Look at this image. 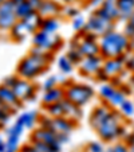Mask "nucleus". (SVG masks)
I'll list each match as a JSON object with an SVG mask.
<instances>
[{
	"label": "nucleus",
	"mask_w": 134,
	"mask_h": 152,
	"mask_svg": "<svg viewBox=\"0 0 134 152\" xmlns=\"http://www.w3.org/2000/svg\"><path fill=\"white\" fill-rule=\"evenodd\" d=\"M54 59V53L43 51L40 49L32 46L30 54L19 61L16 66V74L20 78L28 81H34L44 72H47L50 63Z\"/></svg>",
	"instance_id": "f257e3e1"
},
{
	"label": "nucleus",
	"mask_w": 134,
	"mask_h": 152,
	"mask_svg": "<svg viewBox=\"0 0 134 152\" xmlns=\"http://www.w3.org/2000/svg\"><path fill=\"white\" fill-rule=\"evenodd\" d=\"M129 46H130V39L123 32L115 30L99 38L101 55L103 57V59L125 57L129 53Z\"/></svg>",
	"instance_id": "f03ea898"
},
{
	"label": "nucleus",
	"mask_w": 134,
	"mask_h": 152,
	"mask_svg": "<svg viewBox=\"0 0 134 152\" xmlns=\"http://www.w3.org/2000/svg\"><path fill=\"white\" fill-rule=\"evenodd\" d=\"M122 115L118 109H111L109 116L103 120V123L98 126L95 133L102 141L111 143L114 140H120V133L122 128Z\"/></svg>",
	"instance_id": "7ed1b4c3"
},
{
	"label": "nucleus",
	"mask_w": 134,
	"mask_h": 152,
	"mask_svg": "<svg viewBox=\"0 0 134 152\" xmlns=\"http://www.w3.org/2000/svg\"><path fill=\"white\" fill-rule=\"evenodd\" d=\"M64 93L67 100L80 108L90 102L91 98L95 96V90L93 86L86 85V83H78L74 81L64 88Z\"/></svg>",
	"instance_id": "20e7f679"
},
{
	"label": "nucleus",
	"mask_w": 134,
	"mask_h": 152,
	"mask_svg": "<svg viewBox=\"0 0 134 152\" xmlns=\"http://www.w3.org/2000/svg\"><path fill=\"white\" fill-rule=\"evenodd\" d=\"M32 46L43 51L56 53L63 47V39L59 34H49L40 28L32 35Z\"/></svg>",
	"instance_id": "39448f33"
},
{
	"label": "nucleus",
	"mask_w": 134,
	"mask_h": 152,
	"mask_svg": "<svg viewBox=\"0 0 134 152\" xmlns=\"http://www.w3.org/2000/svg\"><path fill=\"white\" fill-rule=\"evenodd\" d=\"M115 23L110 22V20L105 19V18L99 16L98 14H95L94 11L90 14V16L86 19V27L83 31L85 32H91L95 34L98 38H101L102 35L107 34L110 31H114Z\"/></svg>",
	"instance_id": "423d86ee"
},
{
	"label": "nucleus",
	"mask_w": 134,
	"mask_h": 152,
	"mask_svg": "<svg viewBox=\"0 0 134 152\" xmlns=\"http://www.w3.org/2000/svg\"><path fill=\"white\" fill-rule=\"evenodd\" d=\"M26 126L17 117L16 121L6 131V151L4 152H19L20 137L23 135Z\"/></svg>",
	"instance_id": "0eeeda50"
},
{
	"label": "nucleus",
	"mask_w": 134,
	"mask_h": 152,
	"mask_svg": "<svg viewBox=\"0 0 134 152\" xmlns=\"http://www.w3.org/2000/svg\"><path fill=\"white\" fill-rule=\"evenodd\" d=\"M30 141H42V143L49 144V145L56 148L58 151H60L63 145L59 140V136L54 131L42 128V126H36V128L32 129L31 136H30Z\"/></svg>",
	"instance_id": "6e6552de"
},
{
	"label": "nucleus",
	"mask_w": 134,
	"mask_h": 152,
	"mask_svg": "<svg viewBox=\"0 0 134 152\" xmlns=\"http://www.w3.org/2000/svg\"><path fill=\"white\" fill-rule=\"evenodd\" d=\"M19 22L11 0H6L0 6V31H9Z\"/></svg>",
	"instance_id": "1a4fd4ad"
},
{
	"label": "nucleus",
	"mask_w": 134,
	"mask_h": 152,
	"mask_svg": "<svg viewBox=\"0 0 134 152\" xmlns=\"http://www.w3.org/2000/svg\"><path fill=\"white\" fill-rule=\"evenodd\" d=\"M103 57L102 55H95V57H86L83 61L78 65V72L80 75L85 77H95L98 72L102 69L103 65Z\"/></svg>",
	"instance_id": "9d476101"
},
{
	"label": "nucleus",
	"mask_w": 134,
	"mask_h": 152,
	"mask_svg": "<svg viewBox=\"0 0 134 152\" xmlns=\"http://www.w3.org/2000/svg\"><path fill=\"white\" fill-rule=\"evenodd\" d=\"M14 93L16 94V97L19 98L22 102L26 101H34L35 96H36V86L32 83V81L24 80V78H19L16 82V85L12 88Z\"/></svg>",
	"instance_id": "9b49d317"
},
{
	"label": "nucleus",
	"mask_w": 134,
	"mask_h": 152,
	"mask_svg": "<svg viewBox=\"0 0 134 152\" xmlns=\"http://www.w3.org/2000/svg\"><path fill=\"white\" fill-rule=\"evenodd\" d=\"M102 70L105 72V74L109 78L114 80V78H120L122 75L123 72H126L125 69V59L123 57L121 58H109V59L103 61Z\"/></svg>",
	"instance_id": "f8f14e48"
},
{
	"label": "nucleus",
	"mask_w": 134,
	"mask_h": 152,
	"mask_svg": "<svg viewBox=\"0 0 134 152\" xmlns=\"http://www.w3.org/2000/svg\"><path fill=\"white\" fill-rule=\"evenodd\" d=\"M0 102L3 104V105L8 106L9 109L14 110V112H16L23 105V102L14 93V90L11 88H7V86L1 85V83H0Z\"/></svg>",
	"instance_id": "ddd939ff"
},
{
	"label": "nucleus",
	"mask_w": 134,
	"mask_h": 152,
	"mask_svg": "<svg viewBox=\"0 0 134 152\" xmlns=\"http://www.w3.org/2000/svg\"><path fill=\"white\" fill-rule=\"evenodd\" d=\"M111 109H113V108H110L107 104H102V105L95 106L94 109L90 112V116H88V124H90V126H91L94 131H97L98 126H99L101 124L103 123V120L109 116Z\"/></svg>",
	"instance_id": "4468645a"
},
{
	"label": "nucleus",
	"mask_w": 134,
	"mask_h": 152,
	"mask_svg": "<svg viewBox=\"0 0 134 152\" xmlns=\"http://www.w3.org/2000/svg\"><path fill=\"white\" fill-rule=\"evenodd\" d=\"M63 11V4L56 0H43L40 8L38 10V14L46 19V18H58Z\"/></svg>",
	"instance_id": "2eb2a0df"
},
{
	"label": "nucleus",
	"mask_w": 134,
	"mask_h": 152,
	"mask_svg": "<svg viewBox=\"0 0 134 152\" xmlns=\"http://www.w3.org/2000/svg\"><path fill=\"white\" fill-rule=\"evenodd\" d=\"M77 128V123L67 117H56L52 118V125H51V131H54L56 135H67L70 136L71 132Z\"/></svg>",
	"instance_id": "dca6fc26"
},
{
	"label": "nucleus",
	"mask_w": 134,
	"mask_h": 152,
	"mask_svg": "<svg viewBox=\"0 0 134 152\" xmlns=\"http://www.w3.org/2000/svg\"><path fill=\"white\" fill-rule=\"evenodd\" d=\"M66 98V93H64V88L62 85L55 86L54 89L47 90L43 93L42 97V105H52V104H58L60 101H63Z\"/></svg>",
	"instance_id": "f3484780"
},
{
	"label": "nucleus",
	"mask_w": 134,
	"mask_h": 152,
	"mask_svg": "<svg viewBox=\"0 0 134 152\" xmlns=\"http://www.w3.org/2000/svg\"><path fill=\"white\" fill-rule=\"evenodd\" d=\"M60 104H62L64 117L70 118V120L75 121V123H78V121L83 117L82 108H80V106H78V105H75V104H72L71 101H69L67 98H64L63 101H60Z\"/></svg>",
	"instance_id": "a211bd4d"
},
{
	"label": "nucleus",
	"mask_w": 134,
	"mask_h": 152,
	"mask_svg": "<svg viewBox=\"0 0 134 152\" xmlns=\"http://www.w3.org/2000/svg\"><path fill=\"white\" fill-rule=\"evenodd\" d=\"M117 8L120 11V20L129 22L134 14V0H115Z\"/></svg>",
	"instance_id": "6ab92c4d"
},
{
	"label": "nucleus",
	"mask_w": 134,
	"mask_h": 152,
	"mask_svg": "<svg viewBox=\"0 0 134 152\" xmlns=\"http://www.w3.org/2000/svg\"><path fill=\"white\" fill-rule=\"evenodd\" d=\"M23 22V24L26 26L27 31H28V34H32L34 35L36 31H39L40 28H42V23H43V18L40 16L38 12H32L30 16H27L26 19L22 20Z\"/></svg>",
	"instance_id": "aec40b11"
},
{
	"label": "nucleus",
	"mask_w": 134,
	"mask_h": 152,
	"mask_svg": "<svg viewBox=\"0 0 134 152\" xmlns=\"http://www.w3.org/2000/svg\"><path fill=\"white\" fill-rule=\"evenodd\" d=\"M8 32H9V39H11L12 42H16V43L23 42V40L26 39V37L28 35V31H27L26 26L23 24L22 20H19Z\"/></svg>",
	"instance_id": "412c9836"
},
{
	"label": "nucleus",
	"mask_w": 134,
	"mask_h": 152,
	"mask_svg": "<svg viewBox=\"0 0 134 152\" xmlns=\"http://www.w3.org/2000/svg\"><path fill=\"white\" fill-rule=\"evenodd\" d=\"M99 8L102 10V11L105 12L113 22L120 20V11H118V8H117L115 0H103Z\"/></svg>",
	"instance_id": "4be33fe9"
},
{
	"label": "nucleus",
	"mask_w": 134,
	"mask_h": 152,
	"mask_svg": "<svg viewBox=\"0 0 134 152\" xmlns=\"http://www.w3.org/2000/svg\"><path fill=\"white\" fill-rule=\"evenodd\" d=\"M39 113L36 110H27V112H23L19 116L20 121L23 123V125L26 126V129H34L36 128L38 120H39Z\"/></svg>",
	"instance_id": "5701e85b"
},
{
	"label": "nucleus",
	"mask_w": 134,
	"mask_h": 152,
	"mask_svg": "<svg viewBox=\"0 0 134 152\" xmlns=\"http://www.w3.org/2000/svg\"><path fill=\"white\" fill-rule=\"evenodd\" d=\"M117 86H114L111 82H105V83H102L101 85V88H99V96H101V98L103 100V102H106L107 104L109 102V100H110L113 96H114V93L117 92Z\"/></svg>",
	"instance_id": "b1692460"
},
{
	"label": "nucleus",
	"mask_w": 134,
	"mask_h": 152,
	"mask_svg": "<svg viewBox=\"0 0 134 152\" xmlns=\"http://www.w3.org/2000/svg\"><path fill=\"white\" fill-rule=\"evenodd\" d=\"M60 27V22L58 18H46L43 19L42 30L49 34H58V30Z\"/></svg>",
	"instance_id": "393cba45"
},
{
	"label": "nucleus",
	"mask_w": 134,
	"mask_h": 152,
	"mask_svg": "<svg viewBox=\"0 0 134 152\" xmlns=\"http://www.w3.org/2000/svg\"><path fill=\"white\" fill-rule=\"evenodd\" d=\"M58 67H59L60 73H63L64 75H69L74 72V65L71 63V61L67 58V55H60L58 58Z\"/></svg>",
	"instance_id": "a878e982"
},
{
	"label": "nucleus",
	"mask_w": 134,
	"mask_h": 152,
	"mask_svg": "<svg viewBox=\"0 0 134 152\" xmlns=\"http://www.w3.org/2000/svg\"><path fill=\"white\" fill-rule=\"evenodd\" d=\"M66 55H67V58H69L70 61H71V63L74 66H78V65L83 61V58H85L82 55V53L79 51V49H78L77 46H74V45H70L69 46V50H67Z\"/></svg>",
	"instance_id": "bb28decb"
},
{
	"label": "nucleus",
	"mask_w": 134,
	"mask_h": 152,
	"mask_svg": "<svg viewBox=\"0 0 134 152\" xmlns=\"http://www.w3.org/2000/svg\"><path fill=\"white\" fill-rule=\"evenodd\" d=\"M44 112L46 115H49L50 117L52 118H56V117H63L64 113H63V108H62V104L58 102V104H52V105H44Z\"/></svg>",
	"instance_id": "cd10ccee"
},
{
	"label": "nucleus",
	"mask_w": 134,
	"mask_h": 152,
	"mask_svg": "<svg viewBox=\"0 0 134 152\" xmlns=\"http://www.w3.org/2000/svg\"><path fill=\"white\" fill-rule=\"evenodd\" d=\"M15 11H16V16H17V19L19 20L26 19L27 16H30V15L32 14V12H36V11L32 10V7L30 6V3L27 1V0L24 1V3L20 4V6H17L16 8H15Z\"/></svg>",
	"instance_id": "c85d7f7f"
},
{
	"label": "nucleus",
	"mask_w": 134,
	"mask_h": 152,
	"mask_svg": "<svg viewBox=\"0 0 134 152\" xmlns=\"http://www.w3.org/2000/svg\"><path fill=\"white\" fill-rule=\"evenodd\" d=\"M126 97L127 96L125 94V93L122 92V90L118 88L117 89V92L114 93V96L109 100V102H107V105L110 106V108H113V109H115V108H120L121 105H122V102L126 100Z\"/></svg>",
	"instance_id": "c756f323"
},
{
	"label": "nucleus",
	"mask_w": 134,
	"mask_h": 152,
	"mask_svg": "<svg viewBox=\"0 0 134 152\" xmlns=\"http://www.w3.org/2000/svg\"><path fill=\"white\" fill-rule=\"evenodd\" d=\"M14 113H15L14 110H11L8 106L3 105V104L0 102V128H3L6 124H8L9 118H11V116Z\"/></svg>",
	"instance_id": "7c9ffc66"
},
{
	"label": "nucleus",
	"mask_w": 134,
	"mask_h": 152,
	"mask_svg": "<svg viewBox=\"0 0 134 152\" xmlns=\"http://www.w3.org/2000/svg\"><path fill=\"white\" fill-rule=\"evenodd\" d=\"M120 113L122 116H126V117H131L134 115V102L130 101L129 98H126L125 101L122 102V105L118 108Z\"/></svg>",
	"instance_id": "2f4dec72"
},
{
	"label": "nucleus",
	"mask_w": 134,
	"mask_h": 152,
	"mask_svg": "<svg viewBox=\"0 0 134 152\" xmlns=\"http://www.w3.org/2000/svg\"><path fill=\"white\" fill-rule=\"evenodd\" d=\"M62 14L64 15L67 19H75L77 16H79L80 15V10L79 7L77 6H72V4H70V6H63V11Z\"/></svg>",
	"instance_id": "473e14b6"
},
{
	"label": "nucleus",
	"mask_w": 134,
	"mask_h": 152,
	"mask_svg": "<svg viewBox=\"0 0 134 152\" xmlns=\"http://www.w3.org/2000/svg\"><path fill=\"white\" fill-rule=\"evenodd\" d=\"M58 85H59V78L56 75H50V77H47L46 80L43 81L42 89H43V92H47V90L54 89L55 86H58Z\"/></svg>",
	"instance_id": "72a5a7b5"
},
{
	"label": "nucleus",
	"mask_w": 134,
	"mask_h": 152,
	"mask_svg": "<svg viewBox=\"0 0 134 152\" xmlns=\"http://www.w3.org/2000/svg\"><path fill=\"white\" fill-rule=\"evenodd\" d=\"M71 26H72V30H74L77 34H79V32H82L86 27V19L82 16V15H79V16H77L75 19L71 20Z\"/></svg>",
	"instance_id": "f704fd0d"
},
{
	"label": "nucleus",
	"mask_w": 134,
	"mask_h": 152,
	"mask_svg": "<svg viewBox=\"0 0 134 152\" xmlns=\"http://www.w3.org/2000/svg\"><path fill=\"white\" fill-rule=\"evenodd\" d=\"M30 143H32V145H34L39 152H60V151H58L56 148L49 145V144L42 143V141H30Z\"/></svg>",
	"instance_id": "c9c22d12"
},
{
	"label": "nucleus",
	"mask_w": 134,
	"mask_h": 152,
	"mask_svg": "<svg viewBox=\"0 0 134 152\" xmlns=\"http://www.w3.org/2000/svg\"><path fill=\"white\" fill-rule=\"evenodd\" d=\"M123 59H125L126 72H130L131 74H134V51L127 53V54L123 57Z\"/></svg>",
	"instance_id": "e433bc0d"
},
{
	"label": "nucleus",
	"mask_w": 134,
	"mask_h": 152,
	"mask_svg": "<svg viewBox=\"0 0 134 152\" xmlns=\"http://www.w3.org/2000/svg\"><path fill=\"white\" fill-rule=\"evenodd\" d=\"M86 151L87 152H105L106 149L103 148V144L99 141H90L86 147Z\"/></svg>",
	"instance_id": "4c0bfd02"
},
{
	"label": "nucleus",
	"mask_w": 134,
	"mask_h": 152,
	"mask_svg": "<svg viewBox=\"0 0 134 152\" xmlns=\"http://www.w3.org/2000/svg\"><path fill=\"white\" fill-rule=\"evenodd\" d=\"M19 75L17 74H11V75H7V77H4V80L1 81V85H4V86H7V88H14L15 85H16V82H17V80H19Z\"/></svg>",
	"instance_id": "58836bf2"
},
{
	"label": "nucleus",
	"mask_w": 134,
	"mask_h": 152,
	"mask_svg": "<svg viewBox=\"0 0 134 152\" xmlns=\"http://www.w3.org/2000/svg\"><path fill=\"white\" fill-rule=\"evenodd\" d=\"M123 34L130 40H134V24L130 22H126L125 27H123Z\"/></svg>",
	"instance_id": "ea45409f"
},
{
	"label": "nucleus",
	"mask_w": 134,
	"mask_h": 152,
	"mask_svg": "<svg viewBox=\"0 0 134 152\" xmlns=\"http://www.w3.org/2000/svg\"><path fill=\"white\" fill-rule=\"evenodd\" d=\"M111 151L113 152H129V147L125 141H118L114 145L111 147Z\"/></svg>",
	"instance_id": "a19ab883"
},
{
	"label": "nucleus",
	"mask_w": 134,
	"mask_h": 152,
	"mask_svg": "<svg viewBox=\"0 0 134 152\" xmlns=\"http://www.w3.org/2000/svg\"><path fill=\"white\" fill-rule=\"evenodd\" d=\"M19 152H39V151H38V149L32 145V143H30V141H28V143L23 144V145H20Z\"/></svg>",
	"instance_id": "79ce46f5"
},
{
	"label": "nucleus",
	"mask_w": 134,
	"mask_h": 152,
	"mask_svg": "<svg viewBox=\"0 0 134 152\" xmlns=\"http://www.w3.org/2000/svg\"><path fill=\"white\" fill-rule=\"evenodd\" d=\"M30 3V6L32 7V10L34 11H36L38 12V10L40 8V6H42V3H43V0H27Z\"/></svg>",
	"instance_id": "37998d69"
},
{
	"label": "nucleus",
	"mask_w": 134,
	"mask_h": 152,
	"mask_svg": "<svg viewBox=\"0 0 134 152\" xmlns=\"http://www.w3.org/2000/svg\"><path fill=\"white\" fill-rule=\"evenodd\" d=\"M62 1H63V4H64V6H70V4L75 6V4H78V3H86V4H87L88 0H62Z\"/></svg>",
	"instance_id": "c03bdc74"
},
{
	"label": "nucleus",
	"mask_w": 134,
	"mask_h": 152,
	"mask_svg": "<svg viewBox=\"0 0 134 152\" xmlns=\"http://www.w3.org/2000/svg\"><path fill=\"white\" fill-rule=\"evenodd\" d=\"M125 143L127 144V145H131V144H134V128H133V131H131V132L125 137Z\"/></svg>",
	"instance_id": "a18cd8bd"
},
{
	"label": "nucleus",
	"mask_w": 134,
	"mask_h": 152,
	"mask_svg": "<svg viewBox=\"0 0 134 152\" xmlns=\"http://www.w3.org/2000/svg\"><path fill=\"white\" fill-rule=\"evenodd\" d=\"M102 1H103V0H88L87 4H88V6H93L94 8H98V7H101Z\"/></svg>",
	"instance_id": "49530a36"
},
{
	"label": "nucleus",
	"mask_w": 134,
	"mask_h": 152,
	"mask_svg": "<svg viewBox=\"0 0 134 152\" xmlns=\"http://www.w3.org/2000/svg\"><path fill=\"white\" fill-rule=\"evenodd\" d=\"M4 151H6V140L0 136V152H4Z\"/></svg>",
	"instance_id": "de8ad7c7"
},
{
	"label": "nucleus",
	"mask_w": 134,
	"mask_h": 152,
	"mask_svg": "<svg viewBox=\"0 0 134 152\" xmlns=\"http://www.w3.org/2000/svg\"><path fill=\"white\" fill-rule=\"evenodd\" d=\"M24 1H26V0H11V3L15 6V8H16L17 6H20L22 3H24Z\"/></svg>",
	"instance_id": "09e8293b"
},
{
	"label": "nucleus",
	"mask_w": 134,
	"mask_h": 152,
	"mask_svg": "<svg viewBox=\"0 0 134 152\" xmlns=\"http://www.w3.org/2000/svg\"><path fill=\"white\" fill-rule=\"evenodd\" d=\"M129 147V152H134V144H131V145H127Z\"/></svg>",
	"instance_id": "8fccbe9b"
},
{
	"label": "nucleus",
	"mask_w": 134,
	"mask_h": 152,
	"mask_svg": "<svg viewBox=\"0 0 134 152\" xmlns=\"http://www.w3.org/2000/svg\"><path fill=\"white\" fill-rule=\"evenodd\" d=\"M129 22H130V23H133V24H134V14L131 15V18H130V19H129Z\"/></svg>",
	"instance_id": "3c124183"
},
{
	"label": "nucleus",
	"mask_w": 134,
	"mask_h": 152,
	"mask_svg": "<svg viewBox=\"0 0 134 152\" xmlns=\"http://www.w3.org/2000/svg\"><path fill=\"white\" fill-rule=\"evenodd\" d=\"M105 152H113V151H111V147H110V148H107V149H106Z\"/></svg>",
	"instance_id": "603ef678"
},
{
	"label": "nucleus",
	"mask_w": 134,
	"mask_h": 152,
	"mask_svg": "<svg viewBox=\"0 0 134 152\" xmlns=\"http://www.w3.org/2000/svg\"><path fill=\"white\" fill-rule=\"evenodd\" d=\"M3 1H4V0H0V6H1V3H3Z\"/></svg>",
	"instance_id": "864d4df0"
},
{
	"label": "nucleus",
	"mask_w": 134,
	"mask_h": 152,
	"mask_svg": "<svg viewBox=\"0 0 134 152\" xmlns=\"http://www.w3.org/2000/svg\"><path fill=\"white\" fill-rule=\"evenodd\" d=\"M4 1H6V0H4Z\"/></svg>",
	"instance_id": "5fc2aeb1"
}]
</instances>
